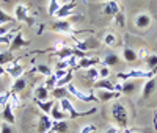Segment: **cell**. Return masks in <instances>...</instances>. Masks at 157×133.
<instances>
[{
  "label": "cell",
  "instance_id": "6da1fadb",
  "mask_svg": "<svg viewBox=\"0 0 157 133\" xmlns=\"http://www.w3.org/2000/svg\"><path fill=\"white\" fill-rule=\"evenodd\" d=\"M112 117H113L116 127H120L121 130H126V128H127L129 114H127L126 106H124L121 102H115V103L112 105Z\"/></svg>",
  "mask_w": 157,
  "mask_h": 133
},
{
  "label": "cell",
  "instance_id": "7a4b0ae2",
  "mask_svg": "<svg viewBox=\"0 0 157 133\" xmlns=\"http://www.w3.org/2000/svg\"><path fill=\"white\" fill-rule=\"evenodd\" d=\"M60 102V106H61V110L68 114V117L69 119H78V117H85V116H91V114H94L96 111H98V108L96 106H93V108H90L88 111H77L75 108H74V105L71 103V100L69 99H61V100H58Z\"/></svg>",
  "mask_w": 157,
  "mask_h": 133
},
{
  "label": "cell",
  "instance_id": "3957f363",
  "mask_svg": "<svg viewBox=\"0 0 157 133\" xmlns=\"http://www.w3.org/2000/svg\"><path fill=\"white\" fill-rule=\"evenodd\" d=\"M155 72L152 71H143V69H130L126 72H118L116 77L120 82H126V80H141V78H152Z\"/></svg>",
  "mask_w": 157,
  "mask_h": 133
},
{
  "label": "cell",
  "instance_id": "277c9868",
  "mask_svg": "<svg viewBox=\"0 0 157 133\" xmlns=\"http://www.w3.org/2000/svg\"><path fill=\"white\" fill-rule=\"evenodd\" d=\"M52 31L55 33H61V35H66L69 38H74L77 33H83V31H77L74 30V25L71 20H66V19H57L54 24H52Z\"/></svg>",
  "mask_w": 157,
  "mask_h": 133
},
{
  "label": "cell",
  "instance_id": "5b68a950",
  "mask_svg": "<svg viewBox=\"0 0 157 133\" xmlns=\"http://www.w3.org/2000/svg\"><path fill=\"white\" fill-rule=\"evenodd\" d=\"M14 19H16V22H25L30 27L35 24V19L30 14V8L25 3H19L14 6Z\"/></svg>",
  "mask_w": 157,
  "mask_h": 133
},
{
  "label": "cell",
  "instance_id": "8992f818",
  "mask_svg": "<svg viewBox=\"0 0 157 133\" xmlns=\"http://www.w3.org/2000/svg\"><path fill=\"white\" fill-rule=\"evenodd\" d=\"M66 88H68V91H69V94L74 96L77 100H80V102H85V103H88V102H99L94 92H83V91L78 89L77 86H74L72 83H69Z\"/></svg>",
  "mask_w": 157,
  "mask_h": 133
},
{
  "label": "cell",
  "instance_id": "52a82bcc",
  "mask_svg": "<svg viewBox=\"0 0 157 133\" xmlns=\"http://www.w3.org/2000/svg\"><path fill=\"white\" fill-rule=\"evenodd\" d=\"M3 71H5V74H8L13 80H17V78H21V77L24 75V66L19 64V60H14L13 63L6 64L5 68H3Z\"/></svg>",
  "mask_w": 157,
  "mask_h": 133
},
{
  "label": "cell",
  "instance_id": "ba28073f",
  "mask_svg": "<svg viewBox=\"0 0 157 133\" xmlns=\"http://www.w3.org/2000/svg\"><path fill=\"white\" fill-rule=\"evenodd\" d=\"M30 44H32V41H30V39H25L24 35H22L21 30H19V31L14 35V38H13V41H11L8 50H10V52H16V50H21L22 47H29Z\"/></svg>",
  "mask_w": 157,
  "mask_h": 133
},
{
  "label": "cell",
  "instance_id": "9c48e42d",
  "mask_svg": "<svg viewBox=\"0 0 157 133\" xmlns=\"http://www.w3.org/2000/svg\"><path fill=\"white\" fill-rule=\"evenodd\" d=\"M74 41H75V46L78 50H82V52H88V50H93V49H98L101 46V42L98 41L96 38H85L83 41H78V39L72 38Z\"/></svg>",
  "mask_w": 157,
  "mask_h": 133
},
{
  "label": "cell",
  "instance_id": "30bf717a",
  "mask_svg": "<svg viewBox=\"0 0 157 133\" xmlns=\"http://www.w3.org/2000/svg\"><path fill=\"white\" fill-rule=\"evenodd\" d=\"M120 5H118L116 0H107V2L102 3V13L105 16H110V17H115L118 13H120Z\"/></svg>",
  "mask_w": 157,
  "mask_h": 133
},
{
  "label": "cell",
  "instance_id": "8fae6325",
  "mask_svg": "<svg viewBox=\"0 0 157 133\" xmlns=\"http://www.w3.org/2000/svg\"><path fill=\"white\" fill-rule=\"evenodd\" d=\"M155 88H157V77L154 75L152 78H148L145 82V85H143V88H141V99H149L151 94L155 91Z\"/></svg>",
  "mask_w": 157,
  "mask_h": 133
},
{
  "label": "cell",
  "instance_id": "7c38bea8",
  "mask_svg": "<svg viewBox=\"0 0 157 133\" xmlns=\"http://www.w3.org/2000/svg\"><path fill=\"white\" fill-rule=\"evenodd\" d=\"M74 8H75V0H71V2H68V3H63L60 6V9L55 13V17L57 19H66L68 16L72 14Z\"/></svg>",
  "mask_w": 157,
  "mask_h": 133
},
{
  "label": "cell",
  "instance_id": "4fadbf2b",
  "mask_svg": "<svg viewBox=\"0 0 157 133\" xmlns=\"http://www.w3.org/2000/svg\"><path fill=\"white\" fill-rule=\"evenodd\" d=\"M52 125H54V121L49 114H39V124H38V133H46L49 130H52Z\"/></svg>",
  "mask_w": 157,
  "mask_h": 133
},
{
  "label": "cell",
  "instance_id": "5bb4252c",
  "mask_svg": "<svg viewBox=\"0 0 157 133\" xmlns=\"http://www.w3.org/2000/svg\"><path fill=\"white\" fill-rule=\"evenodd\" d=\"M101 63L99 58H94V57H83V58H78V63H77V69H90V68H94V66Z\"/></svg>",
  "mask_w": 157,
  "mask_h": 133
},
{
  "label": "cell",
  "instance_id": "9a60e30c",
  "mask_svg": "<svg viewBox=\"0 0 157 133\" xmlns=\"http://www.w3.org/2000/svg\"><path fill=\"white\" fill-rule=\"evenodd\" d=\"M0 117L3 119V122L11 124V125L16 122V117H14V113H13V106H11V103L5 105L3 108H2V111H0Z\"/></svg>",
  "mask_w": 157,
  "mask_h": 133
},
{
  "label": "cell",
  "instance_id": "2e32d148",
  "mask_svg": "<svg viewBox=\"0 0 157 133\" xmlns=\"http://www.w3.org/2000/svg\"><path fill=\"white\" fill-rule=\"evenodd\" d=\"M120 96H121V92H116V91H102V89H99L98 94H96V97H98L99 102H110L113 99H118Z\"/></svg>",
  "mask_w": 157,
  "mask_h": 133
},
{
  "label": "cell",
  "instance_id": "e0dca14e",
  "mask_svg": "<svg viewBox=\"0 0 157 133\" xmlns=\"http://www.w3.org/2000/svg\"><path fill=\"white\" fill-rule=\"evenodd\" d=\"M49 116L52 117V121H54V122H55V121H66V119H68V114L61 110L60 102H57V103L54 105V108H52V111H50Z\"/></svg>",
  "mask_w": 157,
  "mask_h": 133
},
{
  "label": "cell",
  "instance_id": "ac0fdd59",
  "mask_svg": "<svg viewBox=\"0 0 157 133\" xmlns=\"http://www.w3.org/2000/svg\"><path fill=\"white\" fill-rule=\"evenodd\" d=\"M49 96H50V91H49L44 85H38V86L35 88V91H33V97H35V100H41V102H44V100H49Z\"/></svg>",
  "mask_w": 157,
  "mask_h": 133
},
{
  "label": "cell",
  "instance_id": "d6986e66",
  "mask_svg": "<svg viewBox=\"0 0 157 133\" xmlns=\"http://www.w3.org/2000/svg\"><path fill=\"white\" fill-rule=\"evenodd\" d=\"M50 96L54 97L55 100H61V99H69V91L66 86H55L54 89L50 91Z\"/></svg>",
  "mask_w": 157,
  "mask_h": 133
},
{
  "label": "cell",
  "instance_id": "ffe728a7",
  "mask_svg": "<svg viewBox=\"0 0 157 133\" xmlns=\"http://www.w3.org/2000/svg\"><path fill=\"white\" fill-rule=\"evenodd\" d=\"M93 88H96L98 91L102 89V91H115V83L112 82L110 78H99L98 82L93 85Z\"/></svg>",
  "mask_w": 157,
  "mask_h": 133
},
{
  "label": "cell",
  "instance_id": "44dd1931",
  "mask_svg": "<svg viewBox=\"0 0 157 133\" xmlns=\"http://www.w3.org/2000/svg\"><path fill=\"white\" fill-rule=\"evenodd\" d=\"M102 42L105 44L107 47H116L118 46V42H120V39H118V36L113 33V31H107V33H104V36H102Z\"/></svg>",
  "mask_w": 157,
  "mask_h": 133
},
{
  "label": "cell",
  "instance_id": "7402d4cb",
  "mask_svg": "<svg viewBox=\"0 0 157 133\" xmlns=\"http://www.w3.org/2000/svg\"><path fill=\"white\" fill-rule=\"evenodd\" d=\"M25 86H27V78H25V74L21 77V78H17V80H14V83L11 85V92H14V94H19V92H22L24 89H25Z\"/></svg>",
  "mask_w": 157,
  "mask_h": 133
},
{
  "label": "cell",
  "instance_id": "603a6c76",
  "mask_svg": "<svg viewBox=\"0 0 157 133\" xmlns=\"http://www.w3.org/2000/svg\"><path fill=\"white\" fill-rule=\"evenodd\" d=\"M135 25L138 28H148L151 25V16L146 14V13H140V14L135 17Z\"/></svg>",
  "mask_w": 157,
  "mask_h": 133
},
{
  "label": "cell",
  "instance_id": "cb8c5ba5",
  "mask_svg": "<svg viewBox=\"0 0 157 133\" xmlns=\"http://www.w3.org/2000/svg\"><path fill=\"white\" fill-rule=\"evenodd\" d=\"M123 58L127 63H135L138 60V53L137 50H134L132 47H124L123 49Z\"/></svg>",
  "mask_w": 157,
  "mask_h": 133
},
{
  "label": "cell",
  "instance_id": "d4e9b609",
  "mask_svg": "<svg viewBox=\"0 0 157 133\" xmlns=\"http://www.w3.org/2000/svg\"><path fill=\"white\" fill-rule=\"evenodd\" d=\"M135 89H137L135 80H126V82H121V94H132Z\"/></svg>",
  "mask_w": 157,
  "mask_h": 133
},
{
  "label": "cell",
  "instance_id": "484cf974",
  "mask_svg": "<svg viewBox=\"0 0 157 133\" xmlns=\"http://www.w3.org/2000/svg\"><path fill=\"white\" fill-rule=\"evenodd\" d=\"M102 64L107 66V68H115V66L120 64V57L115 55V53H107L102 60Z\"/></svg>",
  "mask_w": 157,
  "mask_h": 133
},
{
  "label": "cell",
  "instance_id": "4316f807",
  "mask_svg": "<svg viewBox=\"0 0 157 133\" xmlns=\"http://www.w3.org/2000/svg\"><path fill=\"white\" fill-rule=\"evenodd\" d=\"M35 102H36V105H38V108L41 110L44 114H50L52 108H54V105H55L54 100H44V102H41V100H35Z\"/></svg>",
  "mask_w": 157,
  "mask_h": 133
},
{
  "label": "cell",
  "instance_id": "83f0119b",
  "mask_svg": "<svg viewBox=\"0 0 157 133\" xmlns=\"http://www.w3.org/2000/svg\"><path fill=\"white\" fill-rule=\"evenodd\" d=\"M14 60H16V58H14V55H13V52H10V50L0 52V66H2V68H5L6 64L13 63Z\"/></svg>",
  "mask_w": 157,
  "mask_h": 133
},
{
  "label": "cell",
  "instance_id": "f1b7e54d",
  "mask_svg": "<svg viewBox=\"0 0 157 133\" xmlns=\"http://www.w3.org/2000/svg\"><path fill=\"white\" fill-rule=\"evenodd\" d=\"M145 63L148 66V71L157 72V55L155 53H148V55L145 57Z\"/></svg>",
  "mask_w": 157,
  "mask_h": 133
},
{
  "label": "cell",
  "instance_id": "f546056e",
  "mask_svg": "<svg viewBox=\"0 0 157 133\" xmlns=\"http://www.w3.org/2000/svg\"><path fill=\"white\" fill-rule=\"evenodd\" d=\"M85 78L88 80V82H90L91 85H94V83L98 82V80L101 78V77H99V69H96V68H90V69H86Z\"/></svg>",
  "mask_w": 157,
  "mask_h": 133
},
{
  "label": "cell",
  "instance_id": "4dcf8cb0",
  "mask_svg": "<svg viewBox=\"0 0 157 133\" xmlns=\"http://www.w3.org/2000/svg\"><path fill=\"white\" fill-rule=\"evenodd\" d=\"M68 128H69L68 121H55L54 125H52V130H54L55 133H66Z\"/></svg>",
  "mask_w": 157,
  "mask_h": 133
},
{
  "label": "cell",
  "instance_id": "1f68e13d",
  "mask_svg": "<svg viewBox=\"0 0 157 133\" xmlns=\"http://www.w3.org/2000/svg\"><path fill=\"white\" fill-rule=\"evenodd\" d=\"M19 30H11L10 33H6V35H3V36H0V46H8L10 47V44H11V41H13V38H14V35L17 33Z\"/></svg>",
  "mask_w": 157,
  "mask_h": 133
},
{
  "label": "cell",
  "instance_id": "d6a6232c",
  "mask_svg": "<svg viewBox=\"0 0 157 133\" xmlns=\"http://www.w3.org/2000/svg\"><path fill=\"white\" fill-rule=\"evenodd\" d=\"M16 19L14 16H10L8 13H5L2 8H0V25H5V24H14Z\"/></svg>",
  "mask_w": 157,
  "mask_h": 133
},
{
  "label": "cell",
  "instance_id": "836d02e7",
  "mask_svg": "<svg viewBox=\"0 0 157 133\" xmlns=\"http://www.w3.org/2000/svg\"><path fill=\"white\" fill-rule=\"evenodd\" d=\"M60 6H61L60 0H49V8H47L49 14L50 16H55V13L60 9Z\"/></svg>",
  "mask_w": 157,
  "mask_h": 133
},
{
  "label": "cell",
  "instance_id": "e575fe53",
  "mask_svg": "<svg viewBox=\"0 0 157 133\" xmlns=\"http://www.w3.org/2000/svg\"><path fill=\"white\" fill-rule=\"evenodd\" d=\"M72 78H74V75H72V69H71L63 78H60L57 82V86H68L69 83H72Z\"/></svg>",
  "mask_w": 157,
  "mask_h": 133
},
{
  "label": "cell",
  "instance_id": "d590c367",
  "mask_svg": "<svg viewBox=\"0 0 157 133\" xmlns=\"http://www.w3.org/2000/svg\"><path fill=\"white\" fill-rule=\"evenodd\" d=\"M49 91H52L55 86H57V77L52 74V75H49V77H46V80H44V83H43Z\"/></svg>",
  "mask_w": 157,
  "mask_h": 133
},
{
  "label": "cell",
  "instance_id": "8d00e7d4",
  "mask_svg": "<svg viewBox=\"0 0 157 133\" xmlns=\"http://www.w3.org/2000/svg\"><path fill=\"white\" fill-rule=\"evenodd\" d=\"M35 72H39V74L44 75V77L52 75V71H50V68H49L47 64H38L36 68H35Z\"/></svg>",
  "mask_w": 157,
  "mask_h": 133
},
{
  "label": "cell",
  "instance_id": "74e56055",
  "mask_svg": "<svg viewBox=\"0 0 157 133\" xmlns=\"http://www.w3.org/2000/svg\"><path fill=\"white\" fill-rule=\"evenodd\" d=\"M10 100H11V91H2L0 92V106H2V108L10 103Z\"/></svg>",
  "mask_w": 157,
  "mask_h": 133
},
{
  "label": "cell",
  "instance_id": "f35d334b",
  "mask_svg": "<svg viewBox=\"0 0 157 133\" xmlns=\"http://www.w3.org/2000/svg\"><path fill=\"white\" fill-rule=\"evenodd\" d=\"M115 22L120 25V27H124V25H126V16H124L123 11H120V13L115 16Z\"/></svg>",
  "mask_w": 157,
  "mask_h": 133
},
{
  "label": "cell",
  "instance_id": "ab89813d",
  "mask_svg": "<svg viewBox=\"0 0 157 133\" xmlns=\"http://www.w3.org/2000/svg\"><path fill=\"white\" fill-rule=\"evenodd\" d=\"M0 133H14V130H13L11 124L2 122V124H0Z\"/></svg>",
  "mask_w": 157,
  "mask_h": 133
},
{
  "label": "cell",
  "instance_id": "60d3db41",
  "mask_svg": "<svg viewBox=\"0 0 157 133\" xmlns=\"http://www.w3.org/2000/svg\"><path fill=\"white\" fill-rule=\"evenodd\" d=\"M10 103H11V106H13V110L17 108V106L21 105V102H19V94H14V92H11V100H10Z\"/></svg>",
  "mask_w": 157,
  "mask_h": 133
},
{
  "label": "cell",
  "instance_id": "b9f144b4",
  "mask_svg": "<svg viewBox=\"0 0 157 133\" xmlns=\"http://www.w3.org/2000/svg\"><path fill=\"white\" fill-rule=\"evenodd\" d=\"M96 131V125L94 124H85L80 128V133H94Z\"/></svg>",
  "mask_w": 157,
  "mask_h": 133
},
{
  "label": "cell",
  "instance_id": "7bdbcfd3",
  "mask_svg": "<svg viewBox=\"0 0 157 133\" xmlns=\"http://www.w3.org/2000/svg\"><path fill=\"white\" fill-rule=\"evenodd\" d=\"M11 30H14V28H13V24H10V25H0V36L10 33Z\"/></svg>",
  "mask_w": 157,
  "mask_h": 133
},
{
  "label": "cell",
  "instance_id": "ee69618b",
  "mask_svg": "<svg viewBox=\"0 0 157 133\" xmlns=\"http://www.w3.org/2000/svg\"><path fill=\"white\" fill-rule=\"evenodd\" d=\"M109 75H110V68L104 66V68L99 69V77H101V78H109Z\"/></svg>",
  "mask_w": 157,
  "mask_h": 133
},
{
  "label": "cell",
  "instance_id": "f6af8a7d",
  "mask_svg": "<svg viewBox=\"0 0 157 133\" xmlns=\"http://www.w3.org/2000/svg\"><path fill=\"white\" fill-rule=\"evenodd\" d=\"M104 133H121V128H120V127H116V125H113V127L107 128Z\"/></svg>",
  "mask_w": 157,
  "mask_h": 133
},
{
  "label": "cell",
  "instance_id": "bcb514c9",
  "mask_svg": "<svg viewBox=\"0 0 157 133\" xmlns=\"http://www.w3.org/2000/svg\"><path fill=\"white\" fill-rule=\"evenodd\" d=\"M5 75V71H3V68L0 66V82H2V77Z\"/></svg>",
  "mask_w": 157,
  "mask_h": 133
},
{
  "label": "cell",
  "instance_id": "7dc6e473",
  "mask_svg": "<svg viewBox=\"0 0 157 133\" xmlns=\"http://www.w3.org/2000/svg\"><path fill=\"white\" fill-rule=\"evenodd\" d=\"M46 133H55L54 130H49V131H46Z\"/></svg>",
  "mask_w": 157,
  "mask_h": 133
},
{
  "label": "cell",
  "instance_id": "c3c4849f",
  "mask_svg": "<svg viewBox=\"0 0 157 133\" xmlns=\"http://www.w3.org/2000/svg\"><path fill=\"white\" fill-rule=\"evenodd\" d=\"M0 2H6V0H0Z\"/></svg>",
  "mask_w": 157,
  "mask_h": 133
},
{
  "label": "cell",
  "instance_id": "681fc988",
  "mask_svg": "<svg viewBox=\"0 0 157 133\" xmlns=\"http://www.w3.org/2000/svg\"><path fill=\"white\" fill-rule=\"evenodd\" d=\"M124 133H127V128H126V131H124Z\"/></svg>",
  "mask_w": 157,
  "mask_h": 133
},
{
  "label": "cell",
  "instance_id": "f907efd6",
  "mask_svg": "<svg viewBox=\"0 0 157 133\" xmlns=\"http://www.w3.org/2000/svg\"><path fill=\"white\" fill-rule=\"evenodd\" d=\"M155 130H157V127H155Z\"/></svg>",
  "mask_w": 157,
  "mask_h": 133
}]
</instances>
